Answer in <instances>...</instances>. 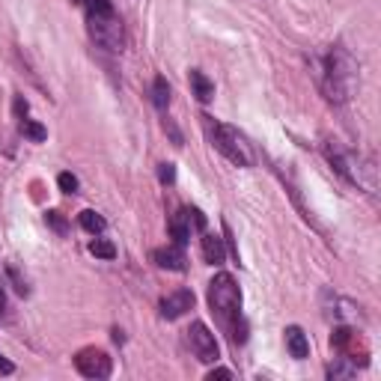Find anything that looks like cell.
Segmentation results:
<instances>
[{"mask_svg": "<svg viewBox=\"0 0 381 381\" xmlns=\"http://www.w3.org/2000/svg\"><path fill=\"white\" fill-rule=\"evenodd\" d=\"M57 185H60L63 194H78V176H72V173H60V176H57Z\"/></svg>", "mask_w": 381, "mask_h": 381, "instance_id": "cell-18", "label": "cell"}, {"mask_svg": "<svg viewBox=\"0 0 381 381\" xmlns=\"http://www.w3.org/2000/svg\"><path fill=\"white\" fill-rule=\"evenodd\" d=\"M158 179L164 182V185H170V182L176 179V167H173V164H161V167H158Z\"/></svg>", "mask_w": 381, "mask_h": 381, "instance_id": "cell-20", "label": "cell"}, {"mask_svg": "<svg viewBox=\"0 0 381 381\" xmlns=\"http://www.w3.org/2000/svg\"><path fill=\"white\" fill-rule=\"evenodd\" d=\"M87 24H90V36L98 48L105 51H122L125 48V30H122V21L117 19V12H93L87 15Z\"/></svg>", "mask_w": 381, "mask_h": 381, "instance_id": "cell-4", "label": "cell"}, {"mask_svg": "<svg viewBox=\"0 0 381 381\" xmlns=\"http://www.w3.org/2000/svg\"><path fill=\"white\" fill-rule=\"evenodd\" d=\"M152 105L161 110L170 105V84L164 78H155V84H152Z\"/></svg>", "mask_w": 381, "mask_h": 381, "instance_id": "cell-15", "label": "cell"}, {"mask_svg": "<svg viewBox=\"0 0 381 381\" xmlns=\"http://www.w3.org/2000/svg\"><path fill=\"white\" fill-rule=\"evenodd\" d=\"M188 221H191V226L197 229V233H203L206 229V214L200 209H188Z\"/></svg>", "mask_w": 381, "mask_h": 381, "instance_id": "cell-19", "label": "cell"}, {"mask_svg": "<svg viewBox=\"0 0 381 381\" xmlns=\"http://www.w3.org/2000/svg\"><path fill=\"white\" fill-rule=\"evenodd\" d=\"M78 221H80V226H84L87 233H93V236H95V233H105V226H108L102 214H98V212H93V209L80 212V218H78Z\"/></svg>", "mask_w": 381, "mask_h": 381, "instance_id": "cell-13", "label": "cell"}, {"mask_svg": "<svg viewBox=\"0 0 381 381\" xmlns=\"http://www.w3.org/2000/svg\"><path fill=\"white\" fill-rule=\"evenodd\" d=\"M188 343H191V352L197 355V360L203 363H214L221 357L218 352V340H214V334L203 325V322H194L191 330H188Z\"/></svg>", "mask_w": 381, "mask_h": 381, "instance_id": "cell-5", "label": "cell"}, {"mask_svg": "<svg viewBox=\"0 0 381 381\" xmlns=\"http://www.w3.org/2000/svg\"><path fill=\"white\" fill-rule=\"evenodd\" d=\"M194 307V292L191 289H176L161 298V316L164 319H179Z\"/></svg>", "mask_w": 381, "mask_h": 381, "instance_id": "cell-7", "label": "cell"}, {"mask_svg": "<svg viewBox=\"0 0 381 381\" xmlns=\"http://www.w3.org/2000/svg\"><path fill=\"white\" fill-rule=\"evenodd\" d=\"M45 221L51 224V226L57 229V233H66V221H63V214H60V212H48V214H45Z\"/></svg>", "mask_w": 381, "mask_h": 381, "instance_id": "cell-21", "label": "cell"}, {"mask_svg": "<svg viewBox=\"0 0 381 381\" xmlns=\"http://www.w3.org/2000/svg\"><path fill=\"white\" fill-rule=\"evenodd\" d=\"M75 367L84 378H108L110 375V357L102 349H80L75 355Z\"/></svg>", "mask_w": 381, "mask_h": 381, "instance_id": "cell-6", "label": "cell"}, {"mask_svg": "<svg viewBox=\"0 0 381 381\" xmlns=\"http://www.w3.org/2000/svg\"><path fill=\"white\" fill-rule=\"evenodd\" d=\"M152 259L158 268H167V271H185V251L182 244H164V247H155L152 251Z\"/></svg>", "mask_w": 381, "mask_h": 381, "instance_id": "cell-8", "label": "cell"}, {"mask_svg": "<svg viewBox=\"0 0 381 381\" xmlns=\"http://www.w3.org/2000/svg\"><path fill=\"white\" fill-rule=\"evenodd\" d=\"M224 256H226L224 239H218V236H203V259H206L209 265H224Z\"/></svg>", "mask_w": 381, "mask_h": 381, "instance_id": "cell-12", "label": "cell"}, {"mask_svg": "<svg viewBox=\"0 0 381 381\" xmlns=\"http://www.w3.org/2000/svg\"><path fill=\"white\" fill-rule=\"evenodd\" d=\"M90 254L98 256V259H113L117 256V247H113V241H108V239H95V241H90Z\"/></svg>", "mask_w": 381, "mask_h": 381, "instance_id": "cell-16", "label": "cell"}, {"mask_svg": "<svg viewBox=\"0 0 381 381\" xmlns=\"http://www.w3.org/2000/svg\"><path fill=\"white\" fill-rule=\"evenodd\" d=\"M200 120H203V128H206L209 143H212L214 149H218V152H221L226 161L239 164V167H251L254 158H251V152H247V146L241 143V137H239V131H236V128L221 125L214 117H209V113H203Z\"/></svg>", "mask_w": 381, "mask_h": 381, "instance_id": "cell-3", "label": "cell"}, {"mask_svg": "<svg viewBox=\"0 0 381 381\" xmlns=\"http://www.w3.org/2000/svg\"><path fill=\"white\" fill-rule=\"evenodd\" d=\"M209 307L214 316H218L221 328L229 330L233 343H244V334L239 330L241 292H239V283L233 280V274H214V280L209 283Z\"/></svg>", "mask_w": 381, "mask_h": 381, "instance_id": "cell-1", "label": "cell"}, {"mask_svg": "<svg viewBox=\"0 0 381 381\" xmlns=\"http://www.w3.org/2000/svg\"><path fill=\"white\" fill-rule=\"evenodd\" d=\"M15 113H19V117H24V113H27V102H24V95L15 98Z\"/></svg>", "mask_w": 381, "mask_h": 381, "instance_id": "cell-25", "label": "cell"}, {"mask_svg": "<svg viewBox=\"0 0 381 381\" xmlns=\"http://www.w3.org/2000/svg\"><path fill=\"white\" fill-rule=\"evenodd\" d=\"M21 135L30 137L33 143H42L48 137V131L39 125V122H33V120H21Z\"/></svg>", "mask_w": 381, "mask_h": 381, "instance_id": "cell-17", "label": "cell"}, {"mask_svg": "<svg viewBox=\"0 0 381 381\" xmlns=\"http://www.w3.org/2000/svg\"><path fill=\"white\" fill-rule=\"evenodd\" d=\"M355 60L343 51V48H334L328 57H325V66H322V90L330 102H345L355 90Z\"/></svg>", "mask_w": 381, "mask_h": 381, "instance_id": "cell-2", "label": "cell"}, {"mask_svg": "<svg viewBox=\"0 0 381 381\" xmlns=\"http://www.w3.org/2000/svg\"><path fill=\"white\" fill-rule=\"evenodd\" d=\"M357 372V363H352L349 357H337V363L328 367V375L330 378H352Z\"/></svg>", "mask_w": 381, "mask_h": 381, "instance_id": "cell-14", "label": "cell"}, {"mask_svg": "<svg viewBox=\"0 0 381 381\" xmlns=\"http://www.w3.org/2000/svg\"><path fill=\"white\" fill-rule=\"evenodd\" d=\"M209 378H212V381H214V378H233V372H229V370H212Z\"/></svg>", "mask_w": 381, "mask_h": 381, "instance_id": "cell-26", "label": "cell"}, {"mask_svg": "<svg viewBox=\"0 0 381 381\" xmlns=\"http://www.w3.org/2000/svg\"><path fill=\"white\" fill-rule=\"evenodd\" d=\"M188 80H191V90H194V95H197V102L209 105L212 98H214V84H212V80H209L200 69H191V72H188Z\"/></svg>", "mask_w": 381, "mask_h": 381, "instance_id": "cell-11", "label": "cell"}, {"mask_svg": "<svg viewBox=\"0 0 381 381\" xmlns=\"http://www.w3.org/2000/svg\"><path fill=\"white\" fill-rule=\"evenodd\" d=\"M9 277L15 280V289H19L21 295H27V292H30V289H27V283H24V280L19 277V271H15V265H9Z\"/></svg>", "mask_w": 381, "mask_h": 381, "instance_id": "cell-22", "label": "cell"}, {"mask_svg": "<svg viewBox=\"0 0 381 381\" xmlns=\"http://www.w3.org/2000/svg\"><path fill=\"white\" fill-rule=\"evenodd\" d=\"M15 367H12V360H6L4 355H0V375H12Z\"/></svg>", "mask_w": 381, "mask_h": 381, "instance_id": "cell-24", "label": "cell"}, {"mask_svg": "<svg viewBox=\"0 0 381 381\" xmlns=\"http://www.w3.org/2000/svg\"><path fill=\"white\" fill-rule=\"evenodd\" d=\"M6 310V292H4V286H0V313Z\"/></svg>", "mask_w": 381, "mask_h": 381, "instance_id": "cell-27", "label": "cell"}, {"mask_svg": "<svg viewBox=\"0 0 381 381\" xmlns=\"http://www.w3.org/2000/svg\"><path fill=\"white\" fill-rule=\"evenodd\" d=\"M167 229H170L173 244H188V241H191V221H188V209L176 212L173 218H170V224H167Z\"/></svg>", "mask_w": 381, "mask_h": 381, "instance_id": "cell-10", "label": "cell"}, {"mask_svg": "<svg viewBox=\"0 0 381 381\" xmlns=\"http://www.w3.org/2000/svg\"><path fill=\"white\" fill-rule=\"evenodd\" d=\"M164 131H170V137L176 146H182V135H179V128L173 125V120H164Z\"/></svg>", "mask_w": 381, "mask_h": 381, "instance_id": "cell-23", "label": "cell"}, {"mask_svg": "<svg viewBox=\"0 0 381 381\" xmlns=\"http://www.w3.org/2000/svg\"><path fill=\"white\" fill-rule=\"evenodd\" d=\"M72 4H78V6H84V0H72Z\"/></svg>", "mask_w": 381, "mask_h": 381, "instance_id": "cell-28", "label": "cell"}, {"mask_svg": "<svg viewBox=\"0 0 381 381\" xmlns=\"http://www.w3.org/2000/svg\"><path fill=\"white\" fill-rule=\"evenodd\" d=\"M286 349H289V355L295 357V360H304L307 355H310V343H307V334L298 325H292V328H286Z\"/></svg>", "mask_w": 381, "mask_h": 381, "instance_id": "cell-9", "label": "cell"}]
</instances>
